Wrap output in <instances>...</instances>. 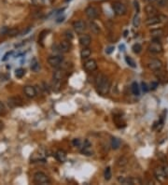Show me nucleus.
<instances>
[{
	"mask_svg": "<svg viewBox=\"0 0 168 185\" xmlns=\"http://www.w3.org/2000/svg\"><path fill=\"white\" fill-rule=\"evenodd\" d=\"M112 8L114 13L118 16H123L127 12V8L121 2H114L112 4Z\"/></svg>",
	"mask_w": 168,
	"mask_h": 185,
	"instance_id": "7ed1b4c3",
	"label": "nucleus"
},
{
	"mask_svg": "<svg viewBox=\"0 0 168 185\" xmlns=\"http://www.w3.org/2000/svg\"><path fill=\"white\" fill-rule=\"evenodd\" d=\"M19 34V29L18 28H11V29H8V32H7V35L8 37H16L17 35Z\"/></svg>",
	"mask_w": 168,
	"mask_h": 185,
	"instance_id": "bb28decb",
	"label": "nucleus"
},
{
	"mask_svg": "<svg viewBox=\"0 0 168 185\" xmlns=\"http://www.w3.org/2000/svg\"><path fill=\"white\" fill-rule=\"evenodd\" d=\"M66 72L64 69H57L53 72V79L56 81H61L65 78Z\"/></svg>",
	"mask_w": 168,
	"mask_h": 185,
	"instance_id": "f3484780",
	"label": "nucleus"
},
{
	"mask_svg": "<svg viewBox=\"0 0 168 185\" xmlns=\"http://www.w3.org/2000/svg\"><path fill=\"white\" fill-rule=\"evenodd\" d=\"M150 35L151 37H152L153 39H158L160 37H162L163 36V30L162 28H158V29H154V30H152L150 32Z\"/></svg>",
	"mask_w": 168,
	"mask_h": 185,
	"instance_id": "412c9836",
	"label": "nucleus"
},
{
	"mask_svg": "<svg viewBox=\"0 0 168 185\" xmlns=\"http://www.w3.org/2000/svg\"><path fill=\"white\" fill-rule=\"evenodd\" d=\"M8 30V27H2L1 29H0V34H2V35H7V32Z\"/></svg>",
	"mask_w": 168,
	"mask_h": 185,
	"instance_id": "79ce46f5",
	"label": "nucleus"
},
{
	"mask_svg": "<svg viewBox=\"0 0 168 185\" xmlns=\"http://www.w3.org/2000/svg\"><path fill=\"white\" fill-rule=\"evenodd\" d=\"M81 153L84 155H86V156H91V155H92V153H94V151H92V144L88 140H85V142H84V145L81 149Z\"/></svg>",
	"mask_w": 168,
	"mask_h": 185,
	"instance_id": "4468645a",
	"label": "nucleus"
},
{
	"mask_svg": "<svg viewBox=\"0 0 168 185\" xmlns=\"http://www.w3.org/2000/svg\"><path fill=\"white\" fill-rule=\"evenodd\" d=\"M148 66H149V68L152 71L161 70L162 68V62L161 60H159V59L153 58V59H151V60H149Z\"/></svg>",
	"mask_w": 168,
	"mask_h": 185,
	"instance_id": "423d86ee",
	"label": "nucleus"
},
{
	"mask_svg": "<svg viewBox=\"0 0 168 185\" xmlns=\"http://www.w3.org/2000/svg\"><path fill=\"white\" fill-rule=\"evenodd\" d=\"M125 61H126V63H127V64H128L130 66L133 67V68H136V62H134L130 56H125Z\"/></svg>",
	"mask_w": 168,
	"mask_h": 185,
	"instance_id": "c85d7f7f",
	"label": "nucleus"
},
{
	"mask_svg": "<svg viewBox=\"0 0 168 185\" xmlns=\"http://www.w3.org/2000/svg\"><path fill=\"white\" fill-rule=\"evenodd\" d=\"M24 74H25V71L23 68H18L15 70V76H16V78H18V79L23 78Z\"/></svg>",
	"mask_w": 168,
	"mask_h": 185,
	"instance_id": "c756f323",
	"label": "nucleus"
},
{
	"mask_svg": "<svg viewBox=\"0 0 168 185\" xmlns=\"http://www.w3.org/2000/svg\"><path fill=\"white\" fill-rule=\"evenodd\" d=\"M46 156H47V153L44 150H39L36 153H34L31 155V161L32 162H39V161H44Z\"/></svg>",
	"mask_w": 168,
	"mask_h": 185,
	"instance_id": "6e6552de",
	"label": "nucleus"
},
{
	"mask_svg": "<svg viewBox=\"0 0 168 185\" xmlns=\"http://www.w3.org/2000/svg\"><path fill=\"white\" fill-rule=\"evenodd\" d=\"M64 61V57L62 55H52L48 58V63L49 65L52 66H58L62 64V62Z\"/></svg>",
	"mask_w": 168,
	"mask_h": 185,
	"instance_id": "9b49d317",
	"label": "nucleus"
},
{
	"mask_svg": "<svg viewBox=\"0 0 168 185\" xmlns=\"http://www.w3.org/2000/svg\"><path fill=\"white\" fill-rule=\"evenodd\" d=\"M31 69L33 71H35V72H37L39 69H40V66H39V63L37 62V60L36 58H34L32 62H31Z\"/></svg>",
	"mask_w": 168,
	"mask_h": 185,
	"instance_id": "a878e982",
	"label": "nucleus"
},
{
	"mask_svg": "<svg viewBox=\"0 0 168 185\" xmlns=\"http://www.w3.org/2000/svg\"><path fill=\"white\" fill-rule=\"evenodd\" d=\"M113 50H114V47H109V48L106 50V52H107V54H109V53H111V52H113Z\"/></svg>",
	"mask_w": 168,
	"mask_h": 185,
	"instance_id": "a18cd8bd",
	"label": "nucleus"
},
{
	"mask_svg": "<svg viewBox=\"0 0 168 185\" xmlns=\"http://www.w3.org/2000/svg\"><path fill=\"white\" fill-rule=\"evenodd\" d=\"M145 11H146V14L148 15L149 17L150 16H154V15H157L158 13V10L157 8H155L152 4H149V5H147L145 7Z\"/></svg>",
	"mask_w": 168,
	"mask_h": 185,
	"instance_id": "a211bd4d",
	"label": "nucleus"
},
{
	"mask_svg": "<svg viewBox=\"0 0 168 185\" xmlns=\"http://www.w3.org/2000/svg\"><path fill=\"white\" fill-rule=\"evenodd\" d=\"M163 6H165V7L168 8V0H165V5H163Z\"/></svg>",
	"mask_w": 168,
	"mask_h": 185,
	"instance_id": "de8ad7c7",
	"label": "nucleus"
},
{
	"mask_svg": "<svg viewBox=\"0 0 168 185\" xmlns=\"http://www.w3.org/2000/svg\"><path fill=\"white\" fill-rule=\"evenodd\" d=\"M83 68L85 69L88 72H94L96 69H97V63L94 59H91V60H88L84 63Z\"/></svg>",
	"mask_w": 168,
	"mask_h": 185,
	"instance_id": "9d476101",
	"label": "nucleus"
},
{
	"mask_svg": "<svg viewBox=\"0 0 168 185\" xmlns=\"http://www.w3.org/2000/svg\"><path fill=\"white\" fill-rule=\"evenodd\" d=\"M12 52H8L5 54V55H4V58L2 59V60H3V61H6L7 59L8 58V56H10V55H11Z\"/></svg>",
	"mask_w": 168,
	"mask_h": 185,
	"instance_id": "c03bdc74",
	"label": "nucleus"
},
{
	"mask_svg": "<svg viewBox=\"0 0 168 185\" xmlns=\"http://www.w3.org/2000/svg\"><path fill=\"white\" fill-rule=\"evenodd\" d=\"M104 177L106 180H109L112 177V173H111V168L107 166L106 169H105V173H104Z\"/></svg>",
	"mask_w": 168,
	"mask_h": 185,
	"instance_id": "cd10ccee",
	"label": "nucleus"
},
{
	"mask_svg": "<svg viewBox=\"0 0 168 185\" xmlns=\"http://www.w3.org/2000/svg\"><path fill=\"white\" fill-rule=\"evenodd\" d=\"M70 41L69 40H63L60 42V45H59V50H60L61 52H69L70 50Z\"/></svg>",
	"mask_w": 168,
	"mask_h": 185,
	"instance_id": "6ab92c4d",
	"label": "nucleus"
},
{
	"mask_svg": "<svg viewBox=\"0 0 168 185\" xmlns=\"http://www.w3.org/2000/svg\"><path fill=\"white\" fill-rule=\"evenodd\" d=\"M127 162H128V160L125 157H121L119 159V161H118V165L120 166H124L125 165H127Z\"/></svg>",
	"mask_w": 168,
	"mask_h": 185,
	"instance_id": "72a5a7b5",
	"label": "nucleus"
},
{
	"mask_svg": "<svg viewBox=\"0 0 168 185\" xmlns=\"http://www.w3.org/2000/svg\"><path fill=\"white\" fill-rule=\"evenodd\" d=\"M165 18L162 15H154V16H150L149 17L148 19L146 20V25H148V26H153V25H156L162 22V19Z\"/></svg>",
	"mask_w": 168,
	"mask_h": 185,
	"instance_id": "0eeeda50",
	"label": "nucleus"
},
{
	"mask_svg": "<svg viewBox=\"0 0 168 185\" xmlns=\"http://www.w3.org/2000/svg\"><path fill=\"white\" fill-rule=\"evenodd\" d=\"M64 19H65V17H62V18H60V19H58V21H57V23H60V22H63V21H64Z\"/></svg>",
	"mask_w": 168,
	"mask_h": 185,
	"instance_id": "49530a36",
	"label": "nucleus"
},
{
	"mask_svg": "<svg viewBox=\"0 0 168 185\" xmlns=\"http://www.w3.org/2000/svg\"><path fill=\"white\" fill-rule=\"evenodd\" d=\"M111 147L113 150H118L120 147V140L117 137H112L111 139Z\"/></svg>",
	"mask_w": 168,
	"mask_h": 185,
	"instance_id": "b1692460",
	"label": "nucleus"
},
{
	"mask_svg": "<svg viewBox=\"0 0 168 185\" xmlns=\"http://www.w3.org/2000/svg\"><path fill=\"white\" fill-rule=\"evenodd\" d=\"M72 143H73V145L75 147H79V146H81V140H79L78 138H75V139H73Z\"/></svg>",
	"mask_w": 168,
	"mask_h": 185,
	"instance_id": "ea45409f",
	"label": "nucleus"
},
{
	"mask_svg": "<svg viewBox=\"0 0 168 185\" xmlns=\"http://www.w3.org/2000/svg\"><path fill=\"white\" fill-rule=\"evenodd\" d=\"M141 87H142V90H143V92H149V88L148 87V85H147L145 82H142L141 83Z\"/></svg>",
	"mask_w": 168,
	"mask_h": 185,
	"instance_id": "e433bc0d",
	"label": "nucleus"
},
{
	"mask_svg": "<svg viewBox=\"0 0 168 185\" xmlns=\"http://www.w3.org/2000/svg\"><path fill=\"white\" fill-rule=\"evenodd\" d=\"M145 2L149 3V4H152V3H156L160 6H163L165 5V0H144Z\"/></svg>",
	"mask_w": 168,
	"mask_h": 185,
	"instance_id": "2f4dec72",
	"label": "nucleus"
},
{
	"mask_svg": "<svg viewBox=\"0 0 168 185\" xmlns=\"http://www.w3.org/2000/svg\"><path fill=\"white\" fill-rule=\"evenodd\" d=\"M23 92H24V95L29 98H33L36 95V88L33 87V86H30V85H27L23 88Z\"/></svg>",
	"mask_w": 168,
	"mask_h": 185,
	"instance_id": "2eb2a0df",
	"label": "nucleus"
},
{
	"mask_svg": "<svg viewBox=\"0 0 168 185\" xmlns=\"http://www.w3.org/2000/svg\"><path fill=\"white\" fill-rule=\"evenodd\" d=\"M34 182L36 184H41V185H44V184H49L50 183V179L49 177L46 175L43 172H36L34 175V178H33Z\"/></svg>",
	"mask_w": 168,
	"mask_h": 185,
	"instance_id": "f03ea898",
	"label": "nucleus"
},
{
	"mask_svg": "<svg viewBox=\"0 0 168 185\" xmlns=\"http://www.w3.org/2000/svg\"><path fill=\"white\" fill-rule=\"evenodd\" d=\"M158 85H159L158 82H151L149 88H150L151 90H155V89H156V88L158 87Z\"/></svg>",
	"mask_w": 168,
	"mask_h": 185,
	"instance_id": "37998d69",
	"label": "nucleus"
},
{
	"mask_svg": "<svg viewBox=\"0 0 168 185\" xmlns=\"http://www.w3.org/2000/svg\"><path fill=\"white\" fill-rule=\"evenodd\" d=\"M85 14L87 15V17L91 20L95 19L96 17L98 16V10H96L94 7L92 6H89L88 8H86L85 10Z\"/></svg>",
	"mask_w": 168,
	"mask_h": 185,
	"instance_id": "ddd939ff",
	"label": "nucleus"
},
{
	"mask_svg": "<svg viewBox=\"0 0 168 185\" xmlns=\"http://www.w3.org/2000/svg\"><path fill=\"white\" fill-rule=\"evenodd\" d=\"M65 37H66L67 40H69V41L73 39V35H72V33H71V31H69V30H67V31L65 32Z\"/></svg>",
	"mask_w": 168,
	"mask_h": 185,
	"instance_id": "c9c22d12",
	"label": "nucleus"
},
{
	"mask_svg": "<svg viewBox=\"0 0 168 185\" xmlns=\"http://www.w3.org/2000/svg\"><path fill=\"white\" fill-rule=\"evenodd\" d=\"M131 90H132V92L134 95H140V89H139V86H138L137 82L134 81V82L132 83Z\"/></svg>",
	"mask_w": 168,
	"mask_h": 185,
	"instance_id": "393cba45",
	"label": "nucleus"
},
{
	"mask_svg": "<svg viewBox=\"0 0 168 185\" xmlns=\"http://www.w3.org/2000/svg\"><path fill=\"white\" fill-rule=\"evenodd\" d=\"M118 182L121 184H141V180L139 179L136 178H125V177H119L118 178Z\"/></svg>",
	"mask_w": 168,
	"mask_h": 185,
	"instance_id": "1a4fd4ad",
	"label": "nucleus"
},
{
	"mask_svg": "<svg viewBox=\"0 0 168 185\" xmlns=\"http://www.w3.org/2000/svg\"><path fill=\"white\" fill-rule=\"evenodd\" d=\"M162 169H163V171H165V175H166V177L168 178V164H166V163H165L162 165Z\"/></svg>",
	"mask_w": 168,
	"mask_h": 185,
	"instance_id": "4c0bfd02",
	"label": "nucleus"
},
{
	"mask_svg": "<svg viewBox=\"0 0 168 185\" xmlns=\"http://www.w3.org/2000/svg\"><path fill=\"white\" fill-rule=\"evenodd\" d=\"M91 54H92V50H91L90 48L86 47V48H83V49L81 50V57L82 59H86V58H88V57H90Z\"/></svg>",
	"mask_w": 168,
	"mask_h": 185,
	"instance_id": "4be33fe9",
	"label": "nucleus"
},
{
	"mask_svg": "<svg viewBox=\"0 0 168 185\" xmlns=\"http://www.w3.org/2000/svg\"><path fill=\"white\" fill-rule=\"evenodd\" d=\"M6 112V108L4 106V104L0 102V114H2V113H5Z\"/></svg>",
	"mask_w": 168,
	"mask_h": 185,
	"instance_id": "a19ab883",
	"label": "nucleus"
},
{
	"mask_svg": "<svg viewBox=\"0 0 168 185\" xmlns=\"http://www.w3.org/2000/svg\"><path fill=\"white\" fill-rule=\"evenodd\" d=\"M149 52L153 53V54H159L162 52V46L160 43V41L158 39H153V41L151 42L149 46Z\"/></svg>",
	"mask_w": 168,
	"mask_h": 185,
	"instance_id": "20e7f679",
	"label": "nucleus"
},
{
	"mask_svg": "<svg viewBox=\"0 0 168 185\" xmlns=\"http://www.w3.org/2000/svg\"><path fill=\"white\" fill-rule=\"evenodd\" d=\"M95 87L98 94H100L101 95H106L108 94L111 87L110 79H108L107 76L100 73L95 78Z\"/></svg>",
	"mask_w": 168,
	"mask_h": 185,
	"instance_id": "f257e3e1",
	"label": "nucleus"
},
{
	"mask_svg": "<svg viewBox=\"0 0 168 185\" xmlns=\"http://www.w3.org/2000/svg\"><path fill=\"white\" fill-rule=\"evenodd\" d=\"M154 176L159 182H161V183L166 182L167 177H166V175H165V171H163L162 166H157V167L154 168Z\"/></svg>",
	"mask_w": 168,
	"mask_h": 185,
	"instance_id": "39448f33",
	"label": "nucleus"
},
{
	"mask_svg": "<svg viewBox=\"0 0 168 185\" xmlns=\"http://www.w3.org/2000/svg\"><path fill=\"white\" fill-rule=\"evenodd\" d=\"M133 24L134 27H138L140 25V17L138 16V14H136V16L134 17V20H133Z\"/></svg>",
	"mask_w": 168,
	"mask_h": 185,
	"instance_id": "473e14b6",
	"label": "nucleus"
},
{
	"mask_svg": "<svg viewBox=\"0 0 168 185\" xmlns=\"http://www.w3.org/2000/svg\"><path fill=\"white\" fill-rule=\"evenodd\" d=\"M132 50H133V52H134V53L138 54V53H140V52H141V50H142V47H141V45H140V44L136 43V44H134V45L133 46V47H132Z\"/></svg>",
	"mask_w": 168,
	"mask_h": 185,
	"instance_id": "7c9ffc66",
	"label": "nucleus"
},
{
	"mask_svg": "<svg viewBox=\"0 0 168 185\" xmlns=\"http://www.w3.org/2000/svg\"><path fill=\"white\" fill-rule=\"evenodd\" d=\"M90 28L92 32L94 34V35H98V34L100 33V27L99 25L97 23H95L94 22H91L90 23Z\"/></svg>",
	"mask_w": 168,
	"mask_h": 185,
	"instance_id": "5701e85b",
	"label": "nucleus"
},
{
	"mask_svg": "<svg viewBox=\"0 0 168 185\" xmlns=\"http://www.w3.org/2000/svg\"><path fill=\"white\" fill-rule=\"evenodd\" d=\"M55 157L60 163H65L66 161V153L63 150H58L55 153Z\"/></svg>",
	"mask_w": 168,
	"mask_h": 185,
	"instance_id": "aec40b11",
	"label": "nucleus"
},
{
	"mask_svg": "<svg viewBox=\"0 0 168 185\" xmlns=\"http://www.w3.org/2000/svg\"><path fill=\"white\" fill-rule=\"evenodd\" d=\"M91 42H92V39L89 35H81L79 37V44H81V46L83 48L89 47Z\"/></svg>",
	"mask_w": 168,
	"mask_h": 185,
	"instance_id": "dca6fc26",
	"label": "nucleus"
},
{
	"mask_svg": "<svg viewBox=\"0 0 168 185\" xmlns=\"http://www.w3.org/2000/svg\"><path fill=\"white\" fill-rule=\"evenodd\" d=\"M73 28L77 34H82L86 30V23L81 20H78L73 23Z\"/></svg>",
	"mask_w": 168,
	"mask_h": 185,
	"instance_id": "f8f14e48",
	"label": "nucleus"
},
{
	"mask_svg": "<svg viewBox=\"0 0 168 185\" xmlns=\"http://www.w3.org/2000/svg\"><path fill=\"white\" fill-rule=\"evenodd\" d=\"M32 3L34 5L39 6V5H45L47 3V0H32Z\"/></svg>",
	"mask_w": 168,
	"mask_h": 185,
	"instance_id": "f704fd0d",
	"label": "nucleus"
},
{
	"mask_svg": "<svg viewBox=\"0 0 168 185\" xmlns=\"http://www.w3.org/2000/svg\"><path fill=\"white\" fill-rule=\"evenodd\" d=\"M134 8H136V13L138 14V12H139V4H138V1L137 0H134Z\"/></svg>",
	"mask_w": 168,
	"mask_h": 185,
	"instance_id": "58836bf2",
	"label": "nucleus"
}]
</instances>
